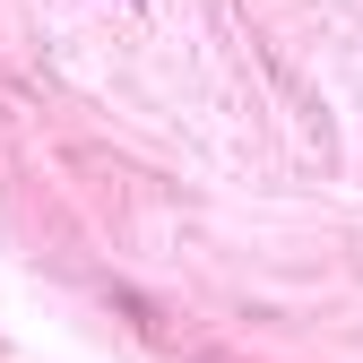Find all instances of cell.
I'll return each mask as SVG.
<instances>
[]
</instances>
